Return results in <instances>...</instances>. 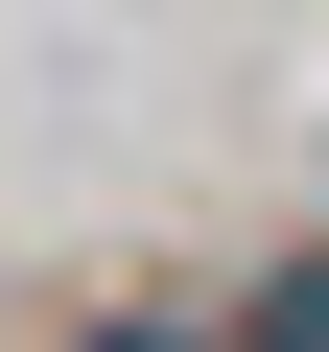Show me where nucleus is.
<instances>
[{"label":"nucleus","mask_w":329,"mask_h":352,"mask_svg":"<svg viewBox=\"0 0 329 352\" xmlns=\"http://www.w3.org/2000/svg\"><path fill=\"white\" fill-rule=\"evenodd\" d=\"M212 352H329V235H306V258H259V282L212 305Z\"/></svg>","instance_id":"1"},{"label":"nucleus","mask_w":329,"mask_h":352,"mask_svg":"<svg viewBox=\"0 0 329 352\" xmlns=\"http://www.w3.org/2000/svg\"><path fill=\"white\" fill-rule=\"evenodd\" d=\"M71 352H212V305H94Z\"/></svg>","instance_id":"2"}]
</instances>
